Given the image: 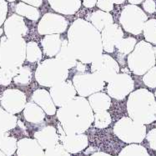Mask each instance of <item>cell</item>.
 I'll return each mask as SVG.
<instances>
[{
  "label": "cell",
  "instance_id": "obj_33",
  "mask_svg": "<svg viewBox=\"0 0 156 156\" xmlns=\"http://www.w3.org/2000/svg\"><path fill=\"white\" fill-rule=\"evenodd\" d=\"M111 115L107 111L99 112L94 115V122L96 128L104 129L107 128L111 124Z\"/></svg>",
  "mask_w": 156,
  "mask_h": 156
},
{
  "label": "cell",
  "instance_id": "obj_43",
  "mask_svg": "<svg viewBox=\"0 0 156 156\" xmlns=\"http://www.w3.org/2000/svg\"><path fill=\"white\" fill-rule=\"evenodd\" d=\"M76 66H77V69L78 71H80V73H83L84 72V70H85V65L82 62H77L76 64Z\"/></svg>",
  "mask_w": 156,
  "mask_h": 156
},
{
  "label": "cell",
  "instance_id": "obj_32",
  "mask_svg": "<svg viewBox=\"0 0 156 156\" xmlns=\"http://www.w3.org/2000/svg\"><path fill=\"white\" fill-rule=\"evenodd\" d=\"M136 44H137V41L134 38H131V37L125 38H123L115 45V48L118 49V51L120 54H129L134 50Z\"/></svg>",
  "mask_w": 156,
  "mask_h": 156
},
{
  "label": "cell",
  "instance_id": "obj_47",
  "mask_svg": "<svg viewBox=\"0 0 156 156\" xmlns=\"http://www.w3.org/2000/svg\"><path fill=\"white\" fill-rule=\"evenodd\" d=\"M3 29L0 28V37L2 36V34H3Z\"/></svg>",
  "mask_w": 156,
  "mask_h": 156
},
{
  "label": "cell",
  "instance_id": "obj_29",
  "mask_svg": "<svg viewBox=\"0 0 156 156\" xmlns=\"http://www.w3.org/2000/svg\"><path fill=\"white\" fill-rule=\"evenodd\" d=\"M13 82L19 86H27L32 80V72L27 66H20L18 68L15 76L13 77Z\"/></svg>",
  "mask_w": 156,
  "mask_h": 156
},
{
  "label": "cell",
  "instance_id": "obj_37",
  "mask_svg": "<svg viewBox=\"0 0 156 156\" xmlns=\"http://www.w3.org/2000/svg\"><path fill=\"white\" fill-rule=\"evenodd\" d=\"M96 5L99 7L100 10L108 12V13L114 9V3H111L108 0H97Z\"/></svg>",
  "mask_w": 156,
  "mask_h": 156
},
{
  "label": "cell",
  "instance_id": "obj_16",
  "mask_svg": "<svg viewBox=\"0 0 156 156\" xmlns=\"http://www.w3.org/2000/svg\"><path fill=\"white\" fill-rule=\"evenodd\" d=\"M62 145L69 153L75 154L84 150L88 145V137L83 134H67L63 129L59 128Z\"/></svg>",
  "mask_w": 156,
  "mask_h": 156
},
{
  "label": "cell",
  "instance_id": "obj_7",
  "mask_svg": "<svg viewBox=\"0 0 156 156\" xmlns=\"http://www.w3.org/2000/svg\"><path fill=\"white\" fill-rule=\"evenodd\" d=\"M114 132L125 143H140L146 135V127L129 117H123L115 124Z\"/></svg>",
  "mask_w": 156,
  "mask_h": 156
},
{
  "label": "cell",
  "instance_id": "obj_5",
  "mask_svg": "<svg viewBox=\"0 0 156 156\" xmlns=\"http://www.w3.org/2000/svg\"><path fill=\"white\" fill-rule=\"evenodd\" d=\"M69 77V69L57 58L42 61L35 71V80L42 86L51 88L64 82Z\"/></svg>",
  "mask_w": 156,
  "mask_h": 156
},
{
  "label": "cell",
  "instance_id": "obj_40",
  "mask_svg": "<svg viewBox=\"0 0 156 156\" xmlns=\"http://www.w3.org/2000/svg\"><path fill=\"white\" fill-rule=\"evenodd\" d=\"M144 11L149 13H154L156 11V3L154 0H145L143 3Z\"/></svg>",
  "mask_w": 156,
  "mask_h": 156
},
{
  "label": "cell",
  "instance_id": "obj_38",
  "mask_svg": "<svg viewBox=\"0 0 156 156\" xmlns=\"http://www.w3.org/2000/svg\"><path fill=\"white\" fill-rule=\"evenodd\" d=\"M8 13V3L6 0H0V26L4 23Z\"/></svg>",
  "mask_w": 156,
  "mask_h": 156
},
{
  "label": "cell",
  "instance_id": "obj_3",
  "mask_svg": "<svg viewBox=\"0 0 156 156\" xmlns=\"http://www.w3.org/2000/svg\"><path fill=\"white\" fill-rule=\"evenodd\" d=\"M129 117L140 124H149L156 120V101L153 93L140 89L129 94L127 101Z\"/></svg>",
  "mask_w": 156,
  "mask_h": 156
},
{
  "label": "cell",
  "instance_id": "obj_35",
  "mask_svg": "<svg viewBox=\"0 0 156 156\" xmlns=\"http://www.w3.org/2000/svg\"><path fill=\"white\" fill-rule=\"evenodd\" d=\"M144 83L150 89L156 88V66H154L144 74Z\"/></svg>",
  "mask_w": 156,
  "mask_h": 156
},
{
  "label": "cell",
  "instance_id": "obj_36",
  "mask_svg": "<svg viewBox=\"0 0 156 156\" xmlns=\"http://www.w3.org/2000/svg\"><path fill=\"white\" fill-rule=\"evenodd\" d=\"M44 156H70V154L63 145L58 144L51 148L47 149Z\"/></svg>",
  "mask_w": 156,
  "mask_h": 156
},
{
  "label": "cell",
  "instance_id": "obj_34",
  "mask_svg": "<svg viewBox=\"0 0 156 156\" xmlns=\"http://www.w3.org/2000/svg\"><path fill=\"white\" fill-rule=\"evenodd\" d=\"M18 68H13V69L0 68V84L3 86L9 85L13 77L16 74Z\"/></svg>",
  "mask_w": 156,
  "mask_h": 156
},
{
  "label": "cell",
  "instance_id": "obj_25",
  "mask_svg": "<svg viewBox=\"0 0 156 156\" xmlns=\"http://www.w3.org/2000/svg\"><path fill=\"white\" fill-rule=\"evenodd\" d=\"M55 58H57L60 62H62L63 64L68 69L76 66L77 58L74 57L73 53L71 52L70 48H69V44H68L67 39L62 40L61 48L59 49V51L58 52V54H56Z\"/></svg>",
  "mask_w": 156,
  "mask_h": 156
},
{
  "label": "cell",
  "instance_id": "obj_30",
  "mask_svg": "<svg viewBox=\"0 0 156 156\" xmlns=\"http://www.w3.org/2000/svg\"><path fill=\"white\" fill-rule=\"evenodd\" d=\"M26 59L36 63L42 59V51L36 42L31 41L26 44Z\"/></svg>",
  "mask_w": 156,
  "mask_h": 156
},
{
  "label": "cell",
  "instance_id": "obj_2",
  "mask_svg": "<svg viewBox=\"0 0 156 156\" xmlns=\"http://www.w3.org/2000/svg\"><path fill=\"white\" fill-rule=\"evenodd\" d=\"M56 114L62 129L67 134H83L94 122L91 106L88 99L81 96H75L59 107Z\"/></svg>",
  "mask_w": 156,
  "mask_h": 156
},
{
  "label": "cell",
  "instance_id": "obj_8",
  "mask_svg": "<svg viewBox=\"0 0 156 156\" xmlns=\"http://www.w3.org/2000/svg\"><path fill=\"white\" fill-rule=\"evenodd\" d=\"M147 19L148 17L146 13L140 7L134 4H129L122 10L119 17V23L126 32L138 35L143 32L144 26Z\"/></svg>",
  "mask_w": 156,
  "mask_h": 156
},
{
  "label": "cell",
  "instance_id": "obj_15",
  "mask_svg": "<svg viewBox=\"0 0 156 156\" xmlns=\"http://www.w3.org/2000/svg\"><path fill=\"white\" fill-rule=\"evenodd\" d=\"M124 37V32L116 23H111L106 26L101 31L103 49L107 53H113L115 51V45Z\"/></svg>",
  "mask_w": 156,
  "mask_h": 156
},
{
  "label": "cell",
  "instance_id": "obj_20",
  "mask_svg": "<svg viewBox=\"0 0 156 156\" xmlns=\"http://www.w3.org/2000/svg\"><path fill=\"white\" fill-rule=\"evenodd\" d=\"M19 156H44V152L36 140L24 138L18 143Z\"/></svg>",
  "mask_w": 156,
  "mask_h": 156
},
{
  "label": "cell",
  "instance_id": "obj_1",
  "mask_svg": "<svg viewBox=\"0 0 156 156\" xmlns=\"http://www.w3.org/2000/svg\"><path fill=\"white\" fill-rule=\"evenodd\" d=\"M69 48L77 60L91 64L103 54L101 34L91 23L78 19L68 31Z\"/></svg>",
  "mask_w": 156,
  "mask_h": 156
},
{
  "label": "cell",
  "instance_id": "obj_45",
  "mask_svg": "<svg viewBox=\"0 0 156 156\" xmlns=\"http://www.w3.org/2000/svg\"><path fill=\"white\" fill-rule=\"evenodd\" d=\"M91 156H111L110 154H108L104 153V152H98V153H95L92 154Z\"/></svg>",
  "mask_w": 156,
  "mask_h": 156
},
{
  "label": "cell",
  "instance_id": "obj_23",
  "mask_svg": "<svg viewBox=\"0 0 156 156\" xmlns=\"http://www.w3.org/2000/svg\"><path fill=\"white\" fill-rule=\"evenodd\" d=\"M88 101L94 113L107 111L111 105V98L102 92L95 93L89 96Z\"/></svg>",
  "mask_w": 156,
  "mask_h": 156
},
{
  "label": "cell",
  "instance_id": "obj_12",
  "mask_svg": "<svg viewBox=\"0 0 156 156\" xmlns=\"http://www.w3.org/2000/svg\"><path fill=\"white\" fill-rule=\"evenodd\" d=\"M68 21L64 17L48 13L42 17L38 24V32L41 35L60 34L66 31Z\"/></svg>",
  "mask_w": 156,
  "mask_h": 156
},
{
  "label": "cell",
  "instance_id": "obj_42",
  "mask_svg": "<svg viewBox=\"0 0 156 156\" xmlns=\"http://www.w3.org/2000/svg\"><path fill=\"white\" fill-rule=\"evenodd\" d=\"M83 2V6L86 7L88 9H91L96 5L97 0H81Z\"/></svg>",
  "mask_w": 156,
  "mask_h": 156
},
{
  "label": "cell",
  "instance_id": "obj_50",
  "mask_svg": "<svg viewBox=\"0 0 156 156\" xmlns=\"http://www.w3.org/2000/svg\"><path fill=\"white\" fill-rule=\"evenodd\" d=\"M154 97H155V101H156V91L155 93H154Z\"/></svg>",
  "mask_w": 156,
  "mask_h": 156
},
{
  "label": "cell",
  "instance_id": "obj_26",
  "mask_svg": "<svg viewBox=\"0 0 156 156\" xmlns=\"http://www.w3.org/2000/svg\"><path fill=\"white\" fill-rule=\"evenodd\" d=\"M23 116L28 122L37 124L40 123L45 118V113L38 105L34 102L27 103L23 108Z\"/></svg>",
  "mask_w": 156,
  "mask_h": 156
},
{
  "label": "cell",
  "instance_id": "obj_19",
  "mask_svg": "<svg viewBox=\"0 0 156 156\" xmlns=\"http://www.w3.org/2000/svg\"><path fill=\"white\" fill-rule=\"evenodd\" d=\"M35 140L43 149H48L58 144L59 136L56 129L53 126H46L34 134Z\"/></svg>",
  "mask_w": 156,
  "mask_h": 156
},
{
  "label": "cell",
  "instance_id": "obj_9",
  "mask_svg": "<svg viewBox=\"0 0 156 156\" xmlns=\"http://www.w3.org/2000/svg\"><path fill=\"white\" fill-rule=\"evenodd\" d=\"M74 89L81 97H89L93 94L100 92L105 88V82L94 73H79L73 78Z\"/></svg>",
  "mask_w": 156,
  "mask_h": 156
},
{
  "label": "cell",
  "instance_id": "obj_49",
  "mask_svg": "<svg viewBox=\"0 0 156 156\" xmlns=\"http://www.w3.org/2000/svg\"><path fill=\"white\" fill-rule=\"evenodd\" d=\"M6 1H8V2H11V3H12V2H14L15 0H6Z\"/></svg>",
  "mask_w": 156,
  "mask_h": 156
},
{
  "label": "cell",
  "instance_id": "obj_6",
  "mask_svg": "<svg viewBox=\"0 0 156 156\" xmlns=\"http://www.w3.org/2000/svg\"><path fill=\"white\" fill-rule=\"evenodd\" d=\"M155 64L154 47L146 41L136 44L134 50L128 56V66L136 75H144Z\"/></svg>",
  "mask_w": 156,
  "mask_h": 156
},
{
  "label": "cell",
  "instance_id": "obj_17",
  "mask_svg": "<svg viewBox=\"0 0 156 156\" xmlns=\"http://www.w3.org/2000/svg\"><path fill=\"white\" fill-rule=\"evenodd\" d=\"M3 31L7 37H23L28 33V27L22 16L13 14L5 20Z\"/></svg>",
  "mask_w": 156,
  "mask_h": 156
},
{
  "label": "cell",
  "instance_id": "obj_44",
  "mask_svg": "<svg viewBox=\"0 0 156 156\" xmlns=\"http://www.w3.org/2000/svg\"><path fill=\"white\" fill-rule=\"evenodd\" d=\"M129 3L131 4H134V5H137V4H140L143 2L144 0H128Z\"/></svg>",
  "mask_w": 156,
  "mask_h": 156
},
{
  "label": "cell",
  "instance_id": "obj_28",
  "mask_svg": "<svg viewBox=\"0 0 156 156\" xmlns=\"http://www.w3.org/2000/svg\"><path fill=\"white\" fill-rule=\"evenodd\" d=\"M17 118L12 114L0 107V131L6 132L15 128Z\"/></svg>",
  "mask_w": 156,
  "mask_h": 156
},
{
  "label": "cell",
  "instance_id": "obj_39",
  "mask_svg": "<svg viewBox=\"0 0 156 156\" xmlns=\"http://www.w3.org/2000/svg\"><path fill=\"white\" fill-rule=\"evenodd\" d=\"M147 140L150 144V148L156 151V129H151L147 134Z\"/></svg>",
  "mask_w": 156,
  "mask_h": 156
},
{
  "label": "cell",
  "instance_id": "obj_13",
  "mask_svg": "<svg viewBox=\"0 0 156 156\" xmlns=\"http://www.w3.org/2000/svg\"><path fill=\"white\" fill-rule=\"evenodd\" d=\"M0 104L10 114H19L23 110L27 104L25 94L19 89H7L0 97Z\"/></svg>",
  "mask_w": 156,
  "mask_h": 156
},
{
  "label": "cell",
  "instance_id": "obj_18",
  "mask_svg": "<svg viewBox=\"0 0 156 156\" xmlns=\"http://www.w3.org/2000/svg\"><path fill=\"white\" fill-rule=\"evenodd\" d=\"M32 100L44 111L45 114L48 115L56 114V106L52 99L50 94L47 90L42 89L35 90L32 94Z\"/></svg>",
  "mask_w": 156,
  "mask_h": 156
},
{
  "label": "cell",
  "instance_id": "obj_21",
  "mask_svg": "<svg viewBox=\"0 0 156 156\" xmlns=\"http://www.w3.org/2000/svg\"><path fill=\"white\" fill-rule=\"evenodd\" d=\"M54 11L64 15H72L81 7V0H48Z\"/></svg>",
  "mask_w": 156,
  "mask_h": 156
},
{
  "label": "cell",
  "instance_id": "obj_14",
  "mask_svg": "<svg viewBox=\"0 0 156 156\" xmlns=\"http://www.w3.org/2000/svg\"><path fill=\"white\" fill-rule=\"evenodd\" d=\"M49 94L55 106L61 107L73 99L76 96L77 92L73 83L70 80H66L64 82L52 86Z\"/></svg>",
  "mask_w": 156,
  "mask_h": 156
},
{
  "label": "cell",
  "instance_id": "obj_46",
  "mask_svg": "<svg viewBox=\"0 0 156 156\" xmlns=\"http://www.w3.org/2000/svg\"><path fill=\"white\" fill-rule=\"evenodd\" d=\"M108 1H110L111 3H115V4H121V3H124L125 0H108Z\"/></svg>",
  "mask_w": 156,
  "mask_h": 156
},
{
  "label": "cell",
  "instance_id": "obj_48",
  "mask_svg": "<svg viewBox=\"0 0 156 156\" xmlns=\"http://www.w3.org/2000/svg\"><path fill=\"white\" fill-rule=\"evenodd\" d=\"M154 56H155V63H156V47L154 48Z\"/></svg>",
  "mask_w": 156,
  "mask_h": 156
},
{
  "label": "cell",
  "instance_id": "obj_4",
  "mask_svg": "<svg viewBox=\"0 0 156 156\" xmlns=\"http://www.w3.org/2000/svg\"><path fill=\"white\" fill-rule=\"evenodd\" d=\"M26 44L23 37H7L0 40V67L13 69L22 66L26 59Z\"/></svg>",
  "mask_w": 156,
  "mask_h": 156
},
{
  "label": "cell",
  "instance_id": "obj_11",
  "mask_svg": "<svg viewBox=\"0 0 156 156\" xmlns=\"http://www.w3.org/2000/svg\"><path fill=\"white\" fill-rule=\"evenodd\" d=\"M91 71L103 80L108 83L119 72V64L108 54H101L91 63Z\"/></svg>",
  "mask_w": 156,
  "mask_h": 156
},
{
  "label": "cell",
  "instance_id": "obj_31",
  "mask_svg": "<svg viewBox=\"0 0 156 156\" xmlns=\"http://www.w3.org/2000/svg\"><path fill=\"white\" fill-rule=\"evenodd\" d=\"M143 33L146 42L156 44V19L147 20L144 26Z\"/></svg>",
  "mask_w": 156,
  "mask_h": 156
},
{
  "label": "cell",
  "instance_id": "obj_27",
  "mask_svg": "<svg viewBox=\"0 0 156 156\" xmlns=\"http://www.w3.org/2000/svg\"><path fill=\"white\" fill-rule=\"evenodd\" d=\"M15 11L17 14L22 17H25L33 21L38 20L40 17V13L37 8L27 4L23 2H20L17 4L15 7Z\"/></svg>",
  "mask_w": 156,
  "mask_h": 156
},
{
  "label": "cell",
  "instance_id": "obj_10",
  "mask_svg": "<svg viewBox=\"0 0 156 156\" xmlns=\"http://www.w3.org/2000/svg\"><path fill=\"white\" fill-rule=\"evenodd\" d=\"M134 82L128 73H118L108 83L107 93L113 99L121 100L134 91Z\"/></svg>",
  "mask_w": 156,
  "mask_h": 156
},
{
  "label": "cell",
  "instance_id": "obj_22",
  "mask_svg": "<svg viewBox=\"0 0 156 156\" xmlns=\"http://www.w3.org/2000/svg\"><path fill=\"white\" fill-rule=\"evenodd\" d=\"M41 45L44 53L48 57L56 56L62 45V39L59 34L46 35L41 40Z\"/></svg>",
  "mask_w": 156,
  "mask_h": 156
},
{
  "label": "cell",
  "instance_id": "obj_41",
  "mask_svg": "<svg viewBox=\"0 0 156 156\" xmlns=\"http://www.w3.org/2000/svg\"><path fill=\"white\" fill-rule=\"evenodd\" d=\"M23 3L29 4L31 6H34L35 8H38L42 5L43 3V0H21Z\"/></svg>",
  "mask_w": 156,
  "mask_h": 156
},
{
  "label": "cell",
  "instance_id": "obj_24",
  "mask_svg": "<svg viewBox=\"0 0 156 156\" xmlns=\"http://www.w3.org/2000/svg\"><path fill=\"white\" fill-rule=\"evenodd\" d=\"M87 19L89 23H91L99 32L102 31L106 26L109 25L114 23L113 16L108 12H105L102 10L94 11L90 13L87 17Z\"/></svg>",
  "mask_w": 156,
  "mask_h": 156
}]
</instances>
